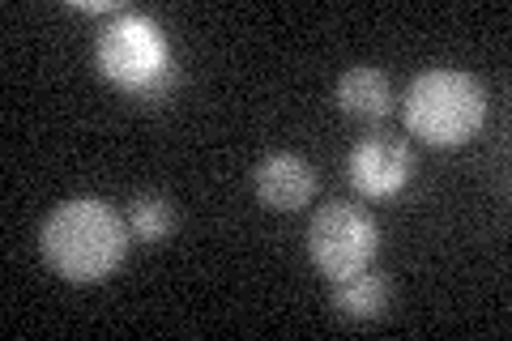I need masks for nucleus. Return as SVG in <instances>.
I'll return each instance as SVG.
<instances>
[{"label": "nucleus", "mask_w": 512, "mask_h": 341, "mask_svg": "<svg viewBox=\"0 0 512 341\" xmlns=\"http://www.w3.org/2000/svg\"><path fill=\"white\" fill-rule=\"evenodd\" d=\"M316 192V171L299 154H269L256 167V197L278 214H295L312 201Z\"/></svg>", "instance_id": "6"}, {"label": "nucleus", "mask_w": 512, "mask_h": 341, "mask_svg": "<svg viewBox=\"0 0 512 341\" xmlns=\"http://www.w3.org/2000/svg\"><path fill=\"white\" fill-rule=\"evenodd\" d=\"M333 307L346 320H376L389 307V282L376 278V273H350V278L333 282Z\"/></svg>", "instance_id": "8"}, {"label": "nucleus", "mask_w": 512, "mask_h": 341, "mask_svg": "<svg viewBox=\"0 0 512 341\" xmlns=\"http://www.w3.org/2000/svg\"><path fill=\"white\" fill-rule=\"evenodd\" d=\"M128 231L146 243H163L175 231V209L163 192H137L128 205Z\"/></svg>", "instance_id": "9"}, {"label": "nucleus", "mask_w": 512, "mask_h": 341, "mask_svg": "<svg viewBox=\"0 0 512 341\" xmlns=\"http://www.w3.org/2000/svg\"><path fill=\"white\" fill-rule=\"evenodd\" d=\"M39 248H43V261L64 282H103L124 261L128 231L107 201L77 197L47 214L39 231Z\"/></svg>", "instance_id": "1"}, {"label": "nucleus", "mask_w": 512, "mask_h": 341, "mask_svg": "<svg viewBox=\"0 0 512 341\" xmlns=\"http://www.w3.org/2000/svg\"><path fill=\"white\" fill-rule=\"evenodd\" d=\"M350 184L363 197H393L397 188H406L410 171H414V154L406 141H397L389 133H372L350 150Z\"/></svg>", "instance_id": "5"}, {"label": "nucleus", "mask_w": 512, "mask_h": 341, "mask_svg": "<svg viewBox=\"0 0 512 341\" xmlns=\"http://www.w3.org/2000/svg\"><path fill=\"white\" fill-rule=\"evenodd\" d=\"M402 116L410 133L423 137L427 145H461L483 124L487 94L461 69H427L410 81Z\"/></svg>", "instance_id": "2"}, {"label": "nucleus", "mask_w": 512, "mask_h": 341, "mask_svg": "<svg viewBox=\"0 0 512 341\" xmlns=\"http://www.w3.org/2000/svg\"><path fill=\"white\" fill-rule=\"evenodd\" d=\"M376 243H380V231L372 214L350 201H333L325 209H316V218L308 226V256L329 282L363 273L376 256Z\"/></svg>", "instance_id": "4"}, {"label": "nucleus", "mask_w": 512, "mask_h": 341, "mask_svg": "<svg viewBox=\"0 0 512 341\" xmlns=\"http://www.w3.org/2000/svg\"><path fill=\"white\" fill-rule=\"evenodd\" d=\"M338 103L355 120H384L393 111V86L372 64H355L338 81Z\"/></svg>", "instance_id": "7"}, {"label": "nucleus", "mask_w": 512, "mask_h": 341, "mask_svg": "<svg viewBox=\"0 0 512 341\" xmlns=\"http://www.w3.org/2000/svg\"><path fill=\"white\" fill-rule=\"evenodd\" d=\"M99 69L107 81H116L120 90L141 94V99H163L171 86V56L167 39L150 18L141 13H120L107 30H99Z\"/></svg>", "instance_id": "3"}]
</instances>
